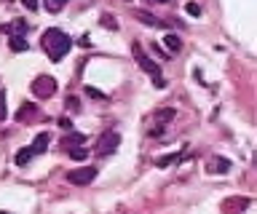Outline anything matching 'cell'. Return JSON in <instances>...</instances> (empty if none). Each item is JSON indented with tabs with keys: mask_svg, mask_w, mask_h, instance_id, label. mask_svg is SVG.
Wrapping results in <instances>:
<instances>
[{
	"mask_svg": "<svg viewBox=\"0 0 257 214\" xmlns=\"http://www.w3.org/2000/svg\"><path fill=\"white\" fill-rule=\"evenodd\" d=\"M41 43H43V51L48 54L51 62H59L62 56H65V54L72 48V38L67 35L65 30H56V27H51V30L43 32Z\"/></svg>",
	"mask_w": 257,
	"mask_h": 214,
	"instance_id": "1",
	"label": "cell"
},
{
	"mask_svg": "<svg viewBox=\"0 0 257 214\" xmlns=\"http://www.w3.org/2000/svg\"><path fill=\"white\" fill-rule=\"evenodd\" d=\"M131 54H134L137 64H140L142 70H145L147 75L153 78L156 88H164V86H166V81H164V75H161V67H158V62H153L150 56H147L145 51H142V46H140V43H131Z\"/></svg>",
	"mask_w": 257,
	"mask_h": 214,
	"instance_id": "2",
	"label": "cell"
},
{
	"mask_svg": "<svg viewBox=\"0 0 257 214\" xmlns=\"http://www.w3.org/2000/svg\"><path fill=\"white\" fill-rule=\"evenodd\" d=\"M32 94H35L38 99H51L56 94V81L51 75H38L35 81H32Z\"/></svg>",
	"mask_w": 257,
	"mask_h": 214,
	"instance_id": "3",
	"label": "cell"
},
{
	"mask_svg": "<svg viewBox=\"0 0 257 214\" xmlns=\"http://www.w3.org/2000/svg\"><path fill=\"white\" fill-rule=\"evenodd\" d=\"M118 145H121V134L118 131H105L99 137V142H96L94 153L96 155H110V153H116L118 150Z\"/></svg>",
	"mask_w": 257,
	"mask_h": 214,
	"instance_id": "4",
	"label": "cell"
},
{
	"mask_svg": "<svg viewBox=\"0 0 257 214\" xmlns=\"http://www.w3.org/2000/svg\"><path fill=\"white\" fill-rule=\"evenodd\" d=\"M96 171H99L96 166L72 169V171H67V182H70V185H91L96 179Z\"/></svg>",
	"mask_w": 257,
	"mask_h": 214,
	"instance_id": "5",
	"label": "cell"
},
{
	"mask_svg": "<svg viewBox=\"0 0 257 214\" xmlns=\"http://www.w3.org/2000/svg\"><path fill=\"white\" fill-rule=\"evenodd\" d=\"M171 118H174V107H164V110H158L156 118H153V121H156V128H150V134L161 137V126H164L166 121H171Z\"/></svg>",
	"mask_w": 257,
	"mask_h": 214,
	"instance_id": "6",
	"label": "cell"
},
{
	"mask_svg": "<svg viewBox=\"0 0 257 214\" xmlns=\"http://www.w3.org/2000/svg\"><path fill=\"white\" fill-rule=\"evenodd\" d=\"M0 30L5 32V35H27V30H30V24H27L24 19H14L11 24H3Z\"/></svg>",
	"mask_w": 257,
	"mask_h": 214,
	"instance_id": "7",
	"label": "cell"
},
{
	"mask_svg": "<svg viewBox=\"0 0 257 214\" xmlns=\"http://www.w3.org/2000/svg\"><path fill=\"white\" fill-rule=\"evenodd\" d=\"M134 19H140L142 24H147V27H169V21H161L158 16L147 14V11H134Z\"/></svg>",
	"mask_w": 257,
	"mask_h": 214,
	"instance_id": "8",
	"label": "cell"
},
{
	"mask_svg": "<svg viewBox=\"0 0 257 214\" xmlns=\"http://www.w3.org/2000/svg\"><path fill=\"white\" fill-rule=\"evenodd\" d=\"M207 171L209 174H225V171H231V161L228 158H209Z\"/></svg>",
	"mask_w": 257,
	"mask_h": 214,
	"instance_id": "9",
	"label": "cell"
},
{
	"mask_svg": "<svg viewBox=\"0 0 257 214\" xmlns=\"http://www.w3.org/2000/svg\"><path fill=\"white\" fill-rule=\"evenodd\" d=\"M83 142H86L83 134H78V131H67V134H65V139H62V148H65V150H72V148H81Z\"/></svg>",
	"mask_w": 257,
	"mask_h": 214,
	"instance_id": "10",
	"label": "cell"
},
{
	"mask_svg": "<svg viewBox=\"0 0 257 214\" xmlns=\"http://www.w3.org/2000/svg\"><path fill=\"white\" fill-rule=\"evenodd\" d=\"M35 115H38V107L32 105V102H24V105H22V110L16 112V121H22V123H30Z\"/></svg>",
	"mask_w": 257,
	"mask_h": 214,
	"instance_id": "11",
	"label": "cell"
},
{
	"mask_svg": "<svg viewBox=\"0 0 257 214\" xmlns=\"http://www.w3.org/2000/svg\"><path fill=\"white\" fill-rule=\"evenodd\" d=\"M30 148H32V153H35V155L46 153V148H48V134H46V131H41L35 139H32V145H30Z\"/></svg>",
	"mask_w": 257,
	"mask_h": 214,
	"instance_id": "12",
	"label": "cell"
},
{
	"mask_svg": "<svg viewBox=\"0 0 257 214\" xmlns=\"http://www.w3.org/2000/svg\"><path fill=\"white\" fill-rule=\"evenodd\" d=\"M164 46H166V51H169V54H177V51L182 48L180 35H174V32H166V38H164Z\"/></svg>",
	"mask_w": 257,
	"mask_h": 214,
	"instance_id": "13",
	"label": "cell"
},
{
	"mask_svg": "<svg viewBox=\"0 0 257 214\" xmlns=\"http://www.w3.org/2000/svg\"><path fill=\"white\" fill-rule=\"evenodd\" d=\"M32 155H35V153H32V148H24V150H19V153H16L14 163H16V166H27V163L32 161Z\"/></svg>",
	"mask_w": 257,
	"mask_h": 214,
	"instance_id": "14",
	"label": "cell"
},
{
	"mask_svg": "<svg viewBox=\"0 0 257 214\" xmlns=\"http://www.w3.org/2000/svg\"><path fill=\"white\" fill-rule=\"evenodd\" d=\"M11 51H27V43H24V35H11Z\"/></svg>",
	"mask_w": 257,
	"mask_h": 214,
	"instance_id": "15",
	"label": "cell"
},
{
	"mask_svg": "<svg viewBox=\"0 0 257 214\" xmlns=\"http://www.w3.org/2000/svg\"><path fill=\"white\" fill-rule=\"evenodd\" d=\"M65 5H67V0H46V11H51V14H59Z\"/></svg>",
	"mask_w": 257,
	"mask_h": 214,
	"instance_id": "16",
	"label": "cell"
},
{
	"mask_svg": "<svg viewBox=\"0 0 257 214\" xmlns=\"http://www.w3.org/2000/svg\"><path fill=\"white\" fill-rule=\"evenodd\" d=\"M70 158L72 161H86V158H89V150H86L83 145H81V148H72L70 150Z\"/></svg>",
	"mask_w": 257,
	"mask_h": 214,
	"instance_id": "17",
	"label": "cell"
},
{
	"mask_svg": "<svg viewBox=\"0 0 257 214\" xmlns=\"http://www.w3.org/2000/svg\"><path fill=\"white\" fill-rule=\"evenodd\" d=\"M177 158H180V155H177V153H169V155H164V158H156V166H169V163H174Z\"/></svg>",
	"mask_w": 257,
	"mask_h": 214,
	"instance_id": "18",
	"label": "cell"
},
{
	"mask_svg": "<svg viewBox=\"0 0 257 214\" xmlns=\"http://www.w3.org/2000/svg\"><path fill=\"white\" fill-rule=\"evenodd\" d=\"M102 24H105L107 30H118V21H116V16H110V14H105V16H102Z\"/></svg>",
	"mask_w": 257,
	"mask_h": 214,
	"instance_id": "19",
	"label": "cell"
},
{
	"mask_svg": "<svg viewBox=\"0 0 257 214\" xmlns=\"http://www.w3.org/2000/svg\"><path fill=\"white\" fill-rule=\"evenodd\" d=\"M185 11H187L190 16H198V14H201V5H198V3H187Z\"/></svg>",
	"mask_w": 257,
	"mask_h": 214,
	"instance_id": "20",
	"label": "cell"
},
{
	"mask_svg": "<svg viewBox=\"0 0 257 214\" xmlns=\"http://www.w3.org/2000/svg\"><path fill=\"white\" fill-rule=\"evenodd\" d=\"M5 121V91H0V123Z\"/></svg>",
	"mask_w": 257,
	"mask_h": 214,
	"instance_id": "21",
	"label": "cell"
},
{
	"mask_svg": "<svg viewBox=\"0 0 257 214\" xmlns=\"http://www.w3.org/2000/svg\"><path fill=\"white\" fill-rule=\"evenodd\" d=\"M86 94H89V97H94V99H105V94L96 91V88H91V86H86Z\"/></svg>",
	"mask_w": 257,
	"mask_h": 214,
	"instance_id": "22",
	"label": "cell"
},
{
	"mask_svg": "<svg viewBox=\"0 0 257 214\" xmlns=\"http://www.w3.org/2000/svg\"><path fill=\"white\" fill-rule=\"evenodd\" d=\"M59 126L65 128V131H72V121L70 118H59Z\"/></svg>",
	"mask_w": 257,
	"mask_h": 214,
	"instance_id": "23",
	"label": "cell"
},
{
	"mask_svg": "<svg viewBox=\"0 0 257 214\" xmlns=\"http://www.w3.org/2000/svg\"><path fill=\"white\" fill-rule=\"evenodd\" d=\"M24 3V8H30V11H38V0H22Z\"/></svg>",
	"mask_w": 257,
	"mask_h": 214,
	"instance_id": "24",
	"label": "cell"
},
{
	"mask_svg": "<svg viewBox=\"0 0 257 214\" xmlns=\"http://www.w3.org/2000/svg\"><path fill=\"white\" fill-rule=\"evenodd\" d=\"M81 46H83V48H89V46H91V38H89V35H83V38H81Z\"/></svg>",
	"mask_w": 257,
	"mask_h": 214,
	"instance_id": "25",
	"label": "cell"
},
{
	"mask_svg": "<svg viewBox=\"0 0 257 214\" xmlns=\"http://www.w3.org/2000/svg\"><path fill=\"white\" fill-rule=\"evenodd\" d=\"M147 3H169V0H147Z\"/></svg>",
	"mask_w": 257,
	"mask_h": 214,
	"instance_id": "26",
	"label": "cell"
},
{
	"mask_svg": "<svg viewBox=\"0 0 257 214\" xmlns=\"http://www.w3.org/2000/svg\"><path fill=\"white\" fill-rule=\"evenodd\" d=\"M0 214H11V212H0Z\"/></svg>",
	"mask_w": 257,
	"mask_h": 214,
	"instance_id": "27",
	"label": "cell"
}]
</instances>
